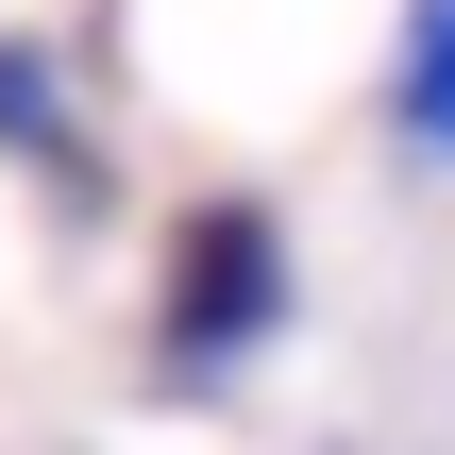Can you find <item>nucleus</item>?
Masks as SVG:
<instances>
[{
	"label": "nucleus",
	"mask_w": 455,
	"mask_h": 455,
	"mask_svg": "<svg viewBox=\"0 0 455 455\" xmlns=\"http://www.w3.org/2000/svg\"><path fill=\"white\" fill-rule=\"evenodd\" d=\"M152 321H169V355H253L270 321H287V220L270 203H186L169 220V287H152Z\"/></svg>",
	"instance_id": "nucleus-1"
},
{
	"label": "nucleus",
	"mask_w": 455,
	"mask_h": 455,
	"mask_svg": "<svg viewBox=\"0 0 455 455\" xmlns=\"http://www.w3.org/2000/svg\"><path fill=\"white\" fill-rule=\"evenodd\" d=\"M388 118H405L422 152H455V0H422V17H405V68H388Z\"/></svg>",
	"instance_id": "nucleus-2"
},
{
	"label": "nucleus",
	"mask_w": 455,
	"mask_h": 455,
	"mask_svg": "<svg viewBox=\"0 0 455 455\" xmlns=\"http://www.w3.org/2000/svg\"><path fill=\"white\" fill-rule=\"evenodd\" d=\"M0 152H51V68L0 34Z\"/></svg>",
	"instance_id": "nucleus-3"
}]
</instances>
